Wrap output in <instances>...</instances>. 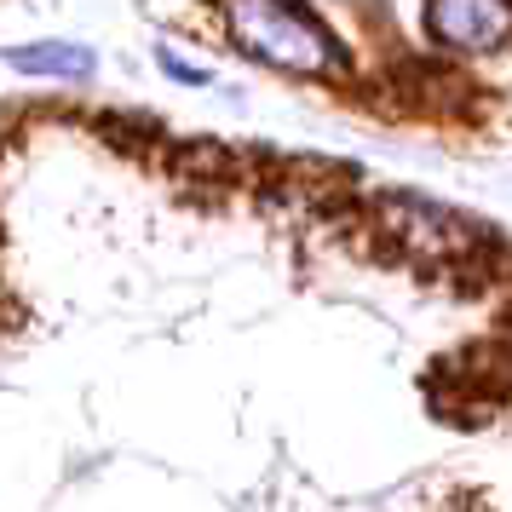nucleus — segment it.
Instances as JSON below:
<instances>
[{
    "label": "nucleus",
    "instance_id": "7ed1b4c3",
    "mask_svg": "<svg viewBox=\"0 0 512 512\" xmlns=\"http://www.w3.org/2000/svg\"><path fill=\"white\" fill-rule=\"evenodd\" d=\"M6 70L35 75V81H93L98 75V52L81 41H24L6 52Z\"/></svg>",
    "mask_w": 512,
    "mask_h": 512
},
{
    "label": "nucleus",
    "instance_id": "f03ea898",
    "mask_svg": "<svg viewBox=\"0 0 512 512\" xmlns=\"http://www.w3.org/2000/svg\"><path fill=\"white\" fill-rule=\"evenodd\" d=\"M420 35L438 58H512V0H420Z\"/></svg>",
    "mask_w": 512,
    "mask_h": 512
},
{
    "label": "nucleus",
    "instance_id": "f257e3e1",
    "mask_svg": "<svg viewBox=\"0 0 512 512\" xmlns=\"http://www.w3.org/2000/svg\"><path fill=\"white\" fill-rule=\"evenodd\" d=\"M213 12L236 52L254 58L259 70L317 81V87H346L357 75L351 47L328 29V18L311 0H213Z\"/></svg>",
    "mask_w": 512,
    "mask_h": 512
}]
</instances>
